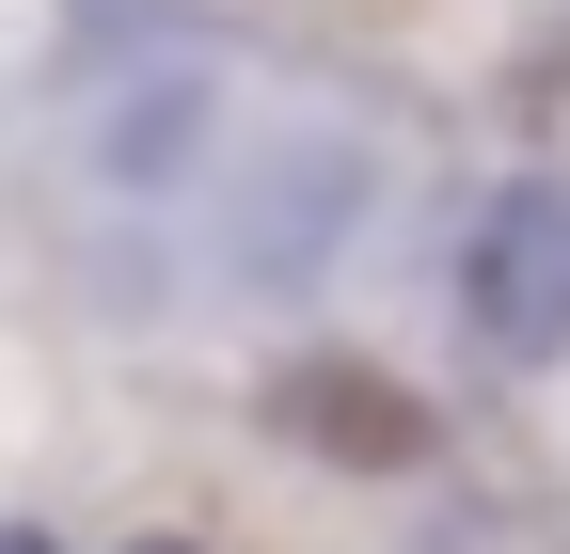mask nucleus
Returning <instances> with one entry per match:
<instances>
[{"label":"nucleus","instance_id":"f257e3e1","mask_svg":"<svg viewBox=\"0 0 570 554\" xmlns=\"http://www.w3.org/2000/svg\"><path fill=\"white\" fill-rule=\"evenodd\" d=\"M460 317H475V349H508V365H554L570 349V175H508L475 206Z\"/></svg>","mask_w":570,"mask_h":554},{"label":"nucleus","instance_id":"f03ea898","mask_svg":"<svg viewBox=\"0 0 570 554\" xmlns=\"http://www.w3.org/2000/svg\"><path fill=\"white\" fill-rule=\"evenodd\" d=\"M0 554H63V538H48V523H0Z\"/></svg>","mask_w":570,"mask_h":554},{"label":"nucleus","instance_id":"7ed1b4c3","mask_svg":"<svg viewBox=\"0 0 570 554\" xmlns=\"http://www.w3.org/2000/svg\"><path fill=\"white\" fill-rule=\"evenodd\" d=\"M127 554H206V538H127Z\"/></svg>","mask_w":570,"mask_h":554}]
</instances>
